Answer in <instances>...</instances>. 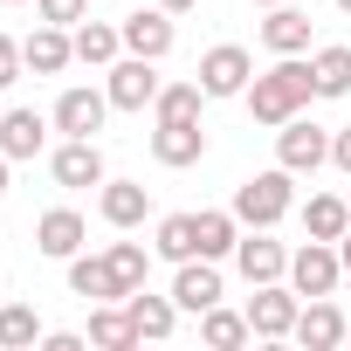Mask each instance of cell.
Segmentation results:
<instances>
[{
  "label": "cell",
  "instance_id": "obj_31",
  "mask_svg": "<svg viewBox=\"0 0 351 351\" xmlns=\"http://www.w3.org/2000/svg\"><path fill=\"white\" fill-rule=\"evenodd\" d=\"M104 255H110V269L124 276V289H145V276H152V255H145V241H110Z\"/></svg>",
  "mask_w": 351,
  "mask_h": 351
},
{
  "label": "cell",
  "instance_id": "obj_27",
  "mask_svg": "<svg viewBox=\"0 0 351 351\" xmlns=\"http://www.w3.org/2000/svg\"><path fill=\"white\" fill-rule=\"evenodd\" d=\"M310 76H317V97H351V49L330 42L310 56Z\"/></svg>",
  "mask_w": 351,
  "mask_h": 351
},
{
  "label": "cell",
  "instance_id": "obj_29",
  "mask_svg": "<svg viewBox=\"0 0 351 351\" xmlns=\"http://www.w3.org/2000/svg\"><path fill=\"white\" fill-rule=\"evenodd\" d=\"M200 104H207L200 76H193V83H165V90H158V104H152V117H158V124H193V117H200Z\"/></svg>",
  "mask_w": 351,
  "mask_h": 351
},
{
  "label": "cell",
  "instance_id": "obj_5",
  "mask_svg": "<svg viewBox=\"0 0 351 351\" xmlns=\"http://www.w3.org/2000/svg\"><path fill=\"white\" fill-rule=\"evenodd\" d=\"M104 90H110V110H152L165 83H158V62L152 56H117Z\"/></svg>",
  "mask_w": 351,
  "mask_h": 351
},
{
  "label": "cell",
  "instance_id": "obj_40",
  "mask_svg": "<svg viewBox=\"0 0 351 351\" xmlns=\"http://www.w3.org/2000/svg\"><path fill=\"white\" fill-rule=\"evenodd\" d=\"M337 14H351V0H337Z\"/></svg>",
  "mask_w": 351,
  "mask_h": 351
},
{
  "label": "cell",
  "instance_id": "obj_21",
  "mask_svg": "<svg viewBox=\"0 0 351 351\" xmlns=\"http://www.w3.org/2000/svg\"><path fill=\"white\" fill-rule=\"evenodd\" d=\"M69 42H76V62H90V69H110L124 56V28H110V21H76Z\"/></svg>",
  "mask_w": 351,
  "mask_h": 351
},
{
  "label": "cell",
  "instance_id": "obj_41",
  "mask_svg": "<svg viewBox=\"0 0 351 351\" xmlns=\"http://www.w3.org/2000/svg\"><path fill=\"white\" fill-rule=\"evenodd\" d=\"M0 8H14V0H0Z\"/></svg>",
  "mask_w": 351,
  "mask_h": 351
},
{
  "label": "cell",
  "instance_id": "obj_11",
  "mask_svg": "<svg viewBox=\"0 0 351 351\" xmlns=\"http://www.w3.org/2000/svg\"><path fill=\"white\" fill-rule=\"evenodd\" d=\"M303 351H337L344 337H351V324H344V310L330 303V296H310L303 310H296V330H289Z\"/></svg>",
  "mask_w": 351,
  "mask_h": 351
},
{
  "label": "cell",
  "instance_id": "obj_30",
  "mask_svg": "<svg viewBox=\"0 0 351 351\" xmlns=\"http://www.w3.org/2000/svg\"><path fill=\"white\" fill-rule=\"evenodd\" d=\"M35 337H42L35 303H0V351H21V344H35Z\"/></svg>",
  "mask_w": 351,
  "mask_h": 351
},
{
  "label": "cell",
  "instance_id": "obj_20",
  "mask_svg": "<svg viewBox=\"0 0 351 351\" xmlns=\"http://www.w3.org/2000/svg\"><path fill=\"white\" fill-rule=\"evenodd\" d=\"M124 310H131L138 337H152V344L180 330V303H172V296H152V289H131V296H124Z\"/></svg>",
  "mask_w": 351,
  "mask_h": 351
},
{
  "label": "cell",
  "instance_id": "obj_14",
  "mask_svg": "<svg viewBox=\"0 0 351 351\" xmlns=\"http://www.w3.org/2000/svg\"><path fill=\"white\" fill-rule=\"evenodd\" d=\"M21 62H28L35 76H62V69L76 62V42H69V28H56V21H35V35L21 42Z\"/></svg>",
  "mask_w": 351,
  "mask_h": 351
},
{
  "label": "cell",
  "instance_id": "obj_22",
  "mask_svg": "<svg viewBox=\"0 0 351 351\" xmlns=\"http://www.w3.org/2000/svg\"><path fill=\"white\" fill-rule=\"evenodd\" d=\"M97 207H104V221H110V228H138V221L152 214V193H145L138 180H104Z\"/></svg>",
  "mask_w": 351,
  "mask_h": 351
},
{
  "label": "cell",
  "instance_id": "obj_7",
  "mask_svg": "<svg viewBox=\"0 0 351 351\" xmlns=\"http://www.w3.org/2000/svg\"><path fill=\"white\" fill-rule=\"evenodd\" d=\"M296 310H303V296H296L289 282H255V296H248V330H255V337H289V330H296Z\"/></svg>",
  "mask_w": 351,
  "mask_h": 351
},
{
  "label": "cell",
  "instance_id": "obj_23",
  "mask_svg": "<svg viewBox=\"0 0 351 351\" xmlns=\"http://www.w3.org/2000/svg\"><path fill=\"white\" fill-rule=\"evenodd\" d=\"M90 344H97V351H131V344H145V337H138V324H131L124 303H90Z\"/></svg>",
  "mask_w": 351,
  "mask_h": 351
},
{
  "label": "cell",
  "instance_id": "obj_26",
  "mask_svg": "<svg viewBox=\"0 0 351 351\" xmlns=\"http://www.w3.org/2000/svg\"><path fill=\"white\" fill-rule=\"evenodd\" d=\"M193 221H200V255H207V262L234 255V241H241V221H234V207H207V214H193Z\"/></svg>",
  "mask_w": 351,
  "mask_h": 351
},
{
  "label": "cell",
  "instance_id": "obj_2",
  "mask_svg": "<svg viewBox=\"0 0 351 351\" xmlns=\"http://www.w3.org/2000/svg\"><path fill=\"white\" fill-rule=\"evenodd\" d=\"M289 207H296V172H289V165L248 172V180L234 186V221H241V228H276Z\"/></svg>",
  "mask_w": 351,
  "mask_h": 351
},
{
  "label": "cell",
  "instance_id": "obj_24",
  "mask_svg": "<svg viewBox=\"0 0 351 351\" xmlns=\"http://www.w3.org/2000/svg\"><path fill=\"white\" fill-rule=\"evenodd\" d=\"M344 228H351V200H344V193H310L303 234H310V241H344Z\"/></svg>",
  "mask_w": 351,
  "mask_h": 351
},
{
  "label": "cell",
  "instance_id": "obj_35",
  "mask_svg": "<svg viewBox=\"0 0 351 351\" xmlns=\"http://www.w3.org/2000/svg\"><path fill=\"white\" fill-rule=\"evenodd\" d=\"M42 344H49V351H83L90 337H76V330H42Z\"/></svg>",
  "mask_w": 351,
  "mask_h": 351
},
{
  "label": "cell",
  "instance_id": "obj_6",
  "mask_svg": "<svg viewBox=\"0 0 351 351\" xmlns=\"http://www.w3.org/2000/svg\"><path fill=\"white\" fill-rule=\"evenodd\" d=\"M337 282H344L337 241H303V248L289 255V289H296V296H330Z\"/></svg>",
  "mask_w": 351,
  "mask_h": 351
},
{
  "label": "cell",
  "instance_id": "obj_17",
  "mask_svg": "<svg viewBox=\"0 0 351 351\" xmlns=\"http://www.w3.org/2000/svg\"><path fill=\"white\" fill-rule=\"evenodd\" d=\"M152 158H158V165H200V158H207L200 117H193V124H158V131H152Z\"/></svg>",
  "mask_w": 351,
  "mask_h": 351
},
{
  "label": "cell",
  "instance_id": "obj_19",
  "mask_svg": "<svg viewBox=\"0 0 351 351\" xmlns=\"http://www.w3.org/2000/svg\"><path fill=\"white\" fill-rule=\"evenodd\" d=\"M262 49H269V56H303V49H310V14L289 8V0H282V8H269V21H262Z\"/></svg>",
  "mask_w": 351,
  "mask_h": 351
},
{
  "label": "cell",
  "instance_id": "obj_37",
  "mask_svg": "<svg viewBox=\"0 0 351 351\" xmlns=\"http://www.w3.org/2000/svg\"><path fill=\"white\" fill-rule=\"evenodd\" d=\"M337 255H344V276H351V228H344V241H337Z\"/></svg>",
  "mask_w": 351,
  "mask_h": 351
},
{
  "label": "cell",
  "instance_id": "obj_1",
  "mask_svg": "<svg viewBox=\"0 0 351 351\" xmlns=\"http://www.w3.org/2000/svg\"><path fill=\"white\" fill-rule=\"evenodd\" d=\"M317 97V76H310V62L303 56H276V69H262L255 83H248V110H255V124H289L303 104Z\"/></svg>",
  "mask_w": 351,
  "mask_h": 351
},
{
  "label": "cell",
  "instance_id": "obj_32",
  "mask_svg": "<svg viewBox=\"0 0 351 351\" xmlns=\"http://www.w3.org/2000/svg\"><path fill=\"white\" fill-rule=\"evenodd\" d=\"M35 14L56 28H76V21H90V0H35Z\"/></svg>",
  "mask_w": 351,
  "mask_h": 351
},
{
  "label": "cell",
  "instance_id": "obj_38",
  "mask_svg": "<svg viewBox=\"0 0 351 351\" xmlns=\"http://www.w3.org/2000/svg\"><path fill=\"white\" fill-rule=\"evenodd\" d=\"M8 165H14V158H8V152H0V200H8Z\"/></svg>",
  "mask_w": 351,
  "mask_h": 351
},
{
  "label": "cell",
  "instance_id": "obj_16",
  "mask_svg": "<svg viewBox=\"0 0 351 351\" xmlns=\"http://www.w3.org/2000/svg\"><path fill=\"white\" fill-rule=\"evenodd\" d=\"M172 303H180V310H214L221 303V269L207 262V255H193V262H180V276H172Z\"/></svg>",
  "mask_w": 351,
  "mask_h": 351
},
{
  "label": "cell",
  "instance_id": "obj_13",
  "mask_svg": "<svg viewBox=\"0 0 351 351\" xmlns=\"http://www.w3.org/2000/svg\"><path fill=\"white\" fill-rule=\"evenodd\" d=\"M49 172H56V186H69V193L104 186V152H97V138H69V145H56Z\"/></svg>",
  "mask_w": 351,
  "mask_h": 351
},
{
  "label": "cell",
  "instance_id": "obj_15",
  "mask_svg": "<svg viewBox=\"0 0 351 351\" xmlns=\"http://www.w3.org/2000/svg\"><path fill=\"white\" fill-rule=\"evenodd\" d=\"M83 234H90V228H83V214H76V207H49V214L35 221V248H42L49 262L83 255Z\"/></svg>",
  "mask_w": 351,
  "mask_h": 351
},
{
  "label": "cell",
  "instance_id": "obj_34",
  "mask_svg": "<svg viewBox=\"0 0 351 351\" xmlns=\"http://www.w3.org/2000/svg\"><path fill=\"white\" fill-rule=\"evenodd\" d=\"M330 165H337V172H344V180H351V124H344V131L330 138Z\"/></svg>",
  "mask_w": 351,
  "mask_h": 351
},
{
  "label": "cell",
  "instance_id": "obj_3",
  "mask_svg": "<svg viewBox=\"0 0 351 351\" xmlns=\"http://www.w3.org/2000/svg\"><path fill=\"white\" fill-rule=\"evenodd\" d=\"M276 165H289L296 180H303V172H317V165H330V131L296 110L289 124H276Z\"/></svg>",
  "mask_w": 351,
  "mask_h": 351
},
{
  "label": "cell",
  "instance_id": "obj_33",
  "mask_svg": "<svg viewBox=\"0 0 351 351\" xmlns=\"http://www.w3.org/2000/svg\"><path fill=\"white\" fill-rule=\"evenodd\" d=\"M21 69H28V62H21V42H14V35H0V90L21 83Z\"/></svg>",
  "mask_w": 351,
  "mask_h": 351
},
{
  "label": "cell",
  "instance_id": "obj_10",
  "mask_svg": "<svg viewBox=\"0 0 351 351\" xmlns=\"http://www.w3.org/2000/svg\"><path fill=\"white\" fill-rule=\"evenodd\" d=\"M234 269L248 276V289H255V282H289V248L269 241V228H255V234L234 241Z\"/></svg>",
  "mask_w": 351,
  "mask_h": 351
},
{
  "label": "cell",
  "instance_id": "obj_18",
  "mask_svg": "<svg viewBox=\"0 0 351 351\" xmlns=\"http://www.w3.org/2000/svg\"><path fill=\"white\" fill-rule=\"evenodd\" d=\"M49 124L56 117H42V110H0V152L8 158H35L49 145Z\"/></svg>",
  "mask_w": 351,
  "mask_h": 351
},
{
  "label": "cell",
  "instance_id": "obj_4",
  "mask_svg": "<svg viewBox=\"0 0 351 351\" xmlns=\"http://www.w3.org/2000/svg\"><path fill=\"white\" fill-rule=\"evenodd\" d=\"M248 83H255V56L241 42H214L200 56V90L207 97H248Z\"/></svg>",
  "mask_w": 351,
  "mask_h": 351
},
{
  "label": "cell",
  "instance_id": "obj_36",
  "mask_svg": "<svg viewBox=\"0 0 351 351\" xmlns=\"http://www.w3.org/2000/svg\"><path fill=\"white\" fill-rule=\"evenodd\" d=\"M158 8H165V14H193L200 0H158Z\"/></svg>",
  "mask_w": 351,
  "mask_h": 351
},
{
  "label": "cell",
  "instance_id": "obj_12",
  "mask_svg": "<svg viewBox=\"0 0 351 351\" xmlns=\"http://www.w3.org/2000/svg\"><path fill=\"white\" fill-rule=\"evenodd\" d=\"M69 296L83 303H124V276L110 269V255H69Z\"/></svg>",
  "mask_w": 351,
  "mask_h": 351
},
{
  "label": "cell",
  "instance_id": "obj_28",
  "mask_svg": "<svg viewBox=\"0 0 351 351\" xmlns=\"http://www.w3.org/2000/svg\"><path fill=\"white\" fill-rule=\"evenodd\" d=\"M152 248H158L165 262H193V255H200V221H193V214H165Z\"/></svg>",
  "mask_w": 351,
  "mask_h": 351
},
{
  "label": "cell",
  "instance_id": "obj_42",
  "mask_svg": "<svg viewBox=\"0 0 351 351\" xmlns=\"http://www.w3.org/2000/svg\"><path fill=\"white\" fill-rule=\"evenodd\" d=\"M344 200H351V193H344Z\"/></svg>",
  "mask_w": 351,
  "mask_h": 351
},
{
  "label": "cell",
  "instance_id": "obj_39",
  "mask_svg": "<svg viewBox=\"0 0 351 351\" xmlns=\"http://www.w3.org/2000/svg\"><path fill=\"white\" fill-rule=\"evenodd\" d=\"M255 8H282V0H255Z\"/></svg>",
  "mask_w": 351,
  "mask_h": 351
},
{
  "label": "cell",
  "instance_id": "obj_8",
  "mask_svg": "<svg viewBox=\"0 0 351 351\" xmlns=\"http://www.w3.org/2000/svg\"><path fill=\"white\" fill-rule=\"evenodd\" d=\"M117 28H124V56H152V62H165L172 42H180V28H172L165 8H138V14H124Z\"/></svg>",
  "mask_w": 351,
  "mask_h": 351
},
{
  "label": "cell",
  "instance_id": "obj_9",
  "mask_svg": "<svg viewBox=\"0 0 351 351\" xmlns=\"http://www.w3.org/2000/svg\"><path fill=\"white\" fill-rule=\"evenodd\" d=\"M104 117H110V90H62L56 97V131L62 138H97L104 131Z\"/></svg>",
  "mask_w": 351,
  "mask_h": 351
},
{
  "label": "cell",
  "instance_id": "obj_25",
  "mask_svg": "<svg viewBox=\"0 0 351 351\" xmlns=\"http://www.w3.org/2000/svg\"><path fill=\"white\" fill-rule=\"evenodd\" d=\"M255 330H248V310H200V344H214V351H241Z\"/></svg>",
  "mask_w": 351,
  "mask_h": 351
}]
</instances>
